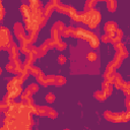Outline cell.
<instances>
[{
    "mask_svg": "<svg viewBox=\"0 0 130 130\" xmlns=\"http://www.w3.org/2000/svg\"><path fill=\"white\" fill-rule=\"evenodd\" d=\"M104 117L106 120L113 123H121V122L128 121L126 113H113L111 111H106L104 113Z\"/></svg>",
    "mask_w": 130,
    "mask_h": 130,
    "instance_id": "1",
    "label": "cell"
},
{
    "mask_svg": "<svg viewBox=\"0 0 130 130\" xmlns=\"http://www.w3.org/2000/svg\"><path fill=\"white\" fill-rule=\"evenodd\" d=\"M94 34L90 30H87V29H84L82 27H77L75 28V32H74V37L75 38H78V39H81L85 42H88L90 43L91 40L94 38Z\"/></svg>",
    "mask_w": 130,
    "mask_h": 130,
    "instance_id": "2",
    "label": "cell"
},
{
    "mask_svg": "<svg viewBox=\"0 0 130 130\" xmlns=\"http://www.w3.org/2000/svg\"><path fill=\"white\" fill-rule=\"evenodd\" d=\"M88 13H89V17H90V21H89V23L87 24L88 25V27L89 28H91V29H93V28H95L96 26H98V24L101 22V20H102V16H101V13H100V11H98L96 9H91V10H89V11H87Z\"/></svg>",
    "mask_w": 130,
    "mask_h": 130,
    "instance_id": "3",
    "label": "cell"
},
{
    "mask_svg": "<svg viewBox=\"0 0 130 130\" xmlns=\"http://www.w3.org/2000/svg\"><path fill=\"white\" fill-rule=\"evenodd\" d=\"M0 35H1V42H0L1 49H3L5 46H7L10 43H13L12 42V37H11L10 31L8 30V28H6L4 26H1V28H0Z\"/></svg>",
    "mask_w": 130,
    "mask_h": 130,
    "instance_id": "4",
    "label": "cell"
},
{
    "mask_svg": "<svg viewBox=\"0 0 130 130\" xmlns=\"http://www.w3.org/2000/svg\"><path fill=\"white\" fill-rule=\"evenodd\" d=\"M22 82H23V78H22L20 75H16L15 77H13V78L7 83L6 88H7V90L9 91L10 89H12V88H14V87H16V86H20V85L22 84Z\"/></svg>",
    "mask_w": 130,
    "mask_h": 130,
    "instance_id": "5",
    "label": "cell"
},
{
    "mask_svg": "<svg viewBox=\"0 0 130 130\" xmlns=\"http://www.w3.org/2000/svg\"><path fill=\"white\" fill-rule=\"evenodd\" d=\"M54 9H55V5H54V0H52V1H49V2H48V3L46 4L45 8H44V16H45L46 18L50 17Z\"/></svg>",
    "mask_w": 130,
    "mask_h": 130,
    "instance_id": "6",
    "label": "cell"
},
{
    "mask_svg": "<svg viewBox=\"0 0 130 130\" xmlns=\"http://www.w3.org/2000/svg\"><path fill=\"white\" fill-rule=\"evenodd\" d=\"M21 92H22L21 86H16V87H14V88L10 89V90L8 91L7 95H8L10 99H12V100H13V99H14V98H16V96L21 95Z\"/></svg>",
    "mask_w": 130,
    "mask_h": 130,
    "instance_id": "7",
    "label": "cell"
},
{
    "mask_svg": "<svg viewBox=\"0 0 130 130\" xmlns=\"http://www.w3.org/2000/svg\"><path fill=\"white\" fill-rule=\"evenodd\" d=\"M104 29H105V31H106L107 34L111 32V31H115V30L117 29V23L114 22V21H108V22L105 24Z\"/></svg>",
    "mask_w": 130,
    "mask_h": 130,
    "instance_id": "8",
    "label": "cell"
},
{
    "mask_svg": "<svg viewBox=\"0 0 130 130\" xmlns=\"http://www.w3.org/2000/svg\"><path fill=\"white\" fill-rule=\"evenodd\" d=\"M20 11H21V13L23 15V19L29 18V16H30V8H29V5L22 4L20 6Z\"/></svg>",
    "mask_w": 130,
    "mask_h": 130,
    "instance_id": "9",
    "label": "cell"
},
{
    "mask_svg": "<svg viewBox=\"0 0 130 130\" xmlns=\"http://www.w3.org/2000/svg\"><path fill=\"white\" fill-rule=\"evenodd\" d=\"M60 35H61V34H60L56 28H54V27L51 28V39L54 41L55 46L61 41V40H60Z\"/></svg>",
    "mask_w": 130,
    "mask_h": 130,
    "instance_id": "10",
    "label": "cell"
},
{
    "mask_svg": "<svg viewBox=\"0 0 130 130\" xmlns=\"http://www.w3.org/2000/svg\"><path fill=\"white\" fill-rule=\"evenodd\" d=\"M122 61H123V57L121 56V54L119 52H116L115 54V57H114V60H113V63H114V68H119L122 64Z\"/></svg>",
    "mask_w": 130,
    "mask_h": 130,
    "instance_id": "11",
    "label": "cell"
},
{
    "mask_svg": "<svg viewBox=\"0 0 130 130\" xmlns=\"http://www.w3.org/2000/svg\"><path fill=\"white\" fill-rule=\"evenodd\" d=\"M13 65H14V71H13V74L20 75V73H21V71H22V65H21V61H20L19 59H16V60H14Z\"/></svg>",
    "mask_w": 130,
    "mask_h": 130,
    "instance_id": "12",
    "label": "cell"
},
{
    "mask_svg": "<svg viewBox=\"0 0 130 130\" xmlns=\"http://www.w3.org/2000/svg\"><path fill=\"white\" fill-rule=\"evenodd\" d=\"M13 28H14V34H15L16 38H17L18 36H20V35H23V34H24V28H23L22 24H21V23H19V22L15 23Z\"/></svg>",
    "mask_w": 130,
    "mask_h": 130,
    "instance_id": "13",
    "label": "cell"
},
{
    "mask_svg": "<svg viewBox=\"0 0 130 130\" xmlns=\"http://www.w3.org/2000/svg\"><path fill=\"white\" fill-rule=\"evenodd\" d=\"M74 32H75V28H73L72 26H69V27H66V29L62 32V37L64 38H68V37H74Z\"/></svg>",
    "mask_w": 130,
    "mask_h": 130,
    "instance_id": "14",
    "label": "cell"
},
{
    "mask_svg": "<svg viewBox=\"0 0 130 130\" xmlns=\"http://www.w3.org/2000/svg\"><path fill=\"white\" fill-rule=\"evenodd\" d=\"M53 27L54 28H56L61 35H62V32L66 29V26H65V24L62 22V21H57V22H55L54 23V25H53Z\"/></svg>",
    "mask_w": 130,
    "mask_h": 130,
    "instance_id": "15",
    "label": "cell"
},
{
    "mask_svg": "<svg viewBox=\"0 0 130 130\" xmlns=\"http://www.w3.org/2000/svg\"><path fill=\"white\" fill-rule=\"evenodd\" d=\"M95 4H96V1H94V0H87L85 2V5H84V11L86 12V11H89V10L93 9Z\"/></svg>",
    "mask_w": 130,
    "mask_h": 130,
    "instance_id": "16",
    "label": "cell"
},
{
    "mask_svg": "<svg viewBox=\"0 0 130 130\" xmlns=\"http://www.w3.org/2000/svg\"><path fill=\"white\" fill-rule=\"evenodd\" d=\"M94 98H95L98 101H100V102H104V101H106L107 95L104 93L103 90H98V91L94 92Z\"/></svg>",
    "mask_w": 130,
    "mask_h": 130,
    "instance_id": "17",
    "label": "cell"
},
{
    "mask_svg": "<svg viewBox=\"0 0 130 130\" xmlns=\"http://www.w3.org/2000/svg\"><path fill=\"white\" fill-rule=\"evenodd\" d=\"M29 7L30 9H39V8H42L43 5L40 1H37V0H30L29 1Z\"/></svg>",
    "mask_w": 130,
    "mask_h": 130,
    "instance_id": "18",
    "label": "cell"
},
{
    "mask_svg": "<svg viewBox=\"0 0 130 130\" xmlns=\"http://www.w3.org/2000/svg\"><path fill=\"white\" fill-rule=\"evenodd\" d=\"M66 83V78L61 76V75H58L56 76V79H55V85L57 86H62L63 84Z\"/></svg>",
    "mask_w": 130,
    "mask_h": 130,
    "instance_id": "19",
    "label": "cell"
},
{
    "mask_svg": "<svg viewBox=\"0 0 130 130\" xmlns=\"http://www.w3.org/2000/svg\"><path fill=\"white\" fill-rule=\"evenodd\" d=\"M107 6H108V10L110 12H114L116 10V7H117V2L114 0L107 1Z\"/></svg>",
    "mask_w": 130,
    "mask_h": 130,
    "instance_id": "20",
    "label": "cell"
},
{
    "mask_svg": "<svg viewBox=\"0 0 130 130\" xmlns=\"http://www.w3.org/2000/svg\"><path fill=\"white\" fill-rule=\"evenodd\" d=\"M47 116L49 118H51V119H55L58 116V114L54 109H52L50 107H47Z\"/></svg>",
    "mask_w": 130,
    "mask_h": 130,
    "instance_id": "21",
    "label": "cell"
},
{
    "mask_svg": "<svg viewBox=\"0 0 130 130\" xmlns=\"http://www.w3.org/2000/svg\"><path fill=\"white\" fill-rule=\"evenodd\" d=\"M55 79H56V76H54V75L46 76V80H45L44 86H48L49 84H55Z\"/></svg>",
    "mask_w": 130,
    "mask_h": 130,
    "instance_id": "22",
    "label": "cell"
},
{
    "mask_svg": "<svg viewBox=\"0 0 130 130\" xmlns=\"http://www.w3.org/2000/svg\"><path fill=\"white\" fill-rule=\"evenodd\" d=\"M121 89L123 90V92H124L125 94L130 95V82H126V81H124L123 84H122Z\"/></svg>",
    "mask_w": 130,
    "mask_h": 130,
    "instance_id": "23",
    "label": "cell"
},
{
    "mask_svg": "<svg viewBox=\"0 0 130 130\" xmlns=\"http://www.w3.org/2000/svg\"><path fill=\"white\" fill-rule=\"evenodd\" d=\"M46 53H47V49H46V47L44 45H42V46H40L38 48V58L44 57L46 55Z\"/></svg>",
    "mask_w": 130,
    "mask_h": 130,
    "instance_id": "24",
    "label": "cell"
},
{
    "mask_svg": "<svg viewBox=\"0 0 130 130\" xmlns=\"http://www.w3.org/2000/svg\"><path fill=\"white\" fill-rule=\"evenodd\" d=\"M89 45H90V47H91L92 49L98 48V47L100 46V39H99L96 36H94V38L91 40V42L89 43Z\"/></svg>",
    "mask_w": 130,
    "mask_h": 130,
    "instance_id": "25",
    "label": "cell"
},
{
    "mask_svg": "<svg viewBox=\"0 0 130 130\" xmlns=\"http://www.w3.org/2000/svg\"><path fill=\"white\" fill-rule=\"evenodd\" d=\"M29 73L32 74L34 76L38 77V76L41 74V70H40V68H38V67H36V66H31V67L29 68Z\"/></svg>",
    "mask_w": 130,
    "mask_h": 130,
    "instance_id": "26",
    "label": "cell"
},
{
    "mask_svg": "<svg viewBox=\"0 0 130 130\" xmlns=\"http://www.w3.org/2000/svg\"><path fill=\"white\" fill-rule=\"evenodd\" d=\"M37 38H38V31H30L28 34V36H27V39L29 40L30 44H32L34 42H36Z\"/></svg>",
    "mask_w": 130,
    "mask_h": 130,
    "instance_id": "27",
    "label": "cell"
},
{
    "mask_svg": "<svg viewBox=\"0 0 130 130\" xmlns=\"http://www.w3.org/2000/svg\"><path fill=\"white\" fill-rule=\"evenodd\" d=\"M37 115H40V116L47 115V107H40V106H38L37 107Z\"/></svg>",
    "mask_w": 130,
    "mask_h": 130,
    "instance_id": "28",
    "label": "cell"
},
{
    "mask_svg": "<svg viewBox=\"0 0 130 130\" xmlns=\"http://www.w3.org/2000/svg\"><path fill=\"white\" fill-rule=\"evenodd\" d=\"M45 47H46V49L48 50V49H52L53 47H55V43H54V41L52 40V39H48V40H46L45 41V43L43 44Z\"/></svg>",
    "mask_w": 130,
    "mask_h": 130,
    "instance_id": "29",
    "label": "cell"
},
{
    "mask_svg": "<svg viewBox=\"0 0 130 130\" xmlns=\"http://www.w3.org/2000/svg\"><path fill=\"white\" fill-rule=\"evenodd\" d=\"M45 80H46V75H45L43 72H41V74L37 77V81H38L40 84H42V85L44 86V84H45Z\"/></svg>",
    "mask_w": 130,
    "mask_h": 130,
    "instance_id": "30",
    "label": "cell"
},
{
    "mask_svg": "<svg viewBox=\"0 0 130 130\" xmlns=\"http://www.w3.org/2000/svg\"><path fill=\"white\" fill-rule=\"evenodd\" d=\"M27 89H28L31 93H35V92H37V91H38L39 86H38V84H36V83H30V84L27 86Z\"/></svg>",
    "mask_w": 130,
    "mask_h": 130,
    "instance_id": "31",
    "label": "cell"
},
{
    "mask_svg": "<svg viewBox=\"0 0 130 130\" xmlns=\"http://www.w3.org/2000/svg\"><path fill=\"white\" fill-rule=\"evenodd\" d=\"M55 47L57 48V50H59V51H63V50H65V49H66L67 45H66V43H65V42L60 41V42H59Z\"/></svg>",
    "mask_w": 130,
    "mask_h": 130,
    "instance_id": "32",
    "label": "cell"
},
{
    "mask_svg": "<svg viewBox=\"0 0 130 130\" xmlns=\"http://www.w3.org/2000/svg\"><path fill=\"white\" fill-rule=\"evenodd\" d=\"M32 93L26 88V89H24V91L21 93V95H20V99H21V101H23V100H25V99H27V98H30V95H31Z\"/></svg>",
    "mask_w": 130,
    "mask_h": 130,
    "instance_id": "33",
    "label": "cell"
},
{
    "mask_svg": "<svg viewBox=\"0 0 130 130\" xmlns=\"http://www.w3.org/2000/svg\"><path fill=\"white\" fill-rule=\"evenodd\" d=\"M96 57H98V55H96L95 52H89V53L87 54V56H86V58H87L89 61H91V62L95 61V60H96Z\"/></svg>",
    "mask_w": 130,
    "mask_h": 130,
    "instance_id": "34",
    "label": "cell"
},
{
    "mask_svg": "<svg viewBox=\"0 0 130 130\" xmlns=\"http://www.w3.org/2000/svg\"><path fill=\"white\" fill-rule=\"evenodd\" d=\"M46 101H47L49 104L53 103V102L55 101V95H54L52 92H49L48 94H46Z\"/></svg>",
    "mask_w": 130,
    "mask_h": 130,
    "instance_id": "35",
    "label": "cell"
},
{
    "mask_svg": "<svg viewBox=\"0 0 130 130\" xmlns=\"http://www.w3.org/2000/svg\"><path fill=\"white\" fill-rule=\"evenodd\" d=\"M118 52L121 54V56L123 57V59H125V58H127V57H128V51H127V49L125 48V46H124L121 50H119Z\"/></svg>",
    "mask_w": 130,
    "mask_h": 130,
    "instance_id": "36",
    "label": "cell"
},
{
    "mask_svg": "<svg viewBox=\"0 0 130 130\" xmlns=\"http://www.w3.org/2000/svg\"><path fill=\"white\" fill-rule=\"evenodd\" d=\"M29 74H30V73H29V70L22 69V71H21V73H20V76L23 78V80H25V79H27V77H28Z\"/></svg>",
    "mask_w": 130,
    "mask_h": 130,
    "instance_id": "37",
    "label": "cell"
},
{
    "mask_svg": "<svg viewBox=\"0 0 130 130\" xmlns=\"http://www.w3.org/2000/svg\"><path fill=\"white\" fill-rule=\"evenodd\" d=\"M103 91H104V93H105L107 96H109V95H111V94H112V91H113V86L110 84V85H109L107 88H105Z\"/></svg>",
    "mask_w": 130,
    "mask_h": 130,
    "instance_id": "38",
    "label": "cell"
},
{
    "mask_svg": "<svg viewBox=\"0 0 130 130\" xmlns=\"http://www.w3.org/2000/svg\"><path fill=\"white\" fill-rule=\"evenodd\" d=\"M39 25H40V27H44L45 26V24H46V21H47V18L45 17V16H42V17H40L39 18Z\"/></svg>",
    "mask_w": 130,
    "mask_h": 130,
    "instance_id": "39",
    "label": "cell"
},
{
    "mask_svg": "<svg viewBox=\"0 0 130 130\" xmlns=\"http://www.w3.org/2000/svg\"><path fill=\"white\" fill-rule=\"evenodd\" d=\"M6 70L8 72H10V73H13V71H14V65H13V63H11V62L7 63L6 64Z\"/></svg>",
    "mask_w": 130,
    "mask_h": 130,
    "instance_id": "40",
    "label": "cell"
},
{
    "mask_svg": "<svg viewBox=\"0 0 130 130\" xmlns=\"http://www.w3.org/2000/svg\"><path fill=\"white\" fill-rule=\"evenodd\" d=\"M101 41L104 42V43H109V42H111V39L108 37V35H104V36H102Z\"/></svg>",
    "mask_w": 130,
    "mask_h": 130,
    "instance_id": "41",
    "label": "cell"
},
{
    "mask_svg": "<svg viewBox=\"0 0 130 130\" xmlns=\"http://www.w3.org/2000/svg\"><path fill=\"white\" fill-rule=\"evenodd\" d=\"M120 41H121V38H119V37H115V38H113V39H111V43L113 44V45H116V44H118V43H120Z\"/></svg>",
    "mask_w": 130,
    "mask_h": 130,
    "instance_id": "42",
    "label": "cell"
},
{
    "mask_svg": "<svg viewBox=\"0 0 130 130\" xmlns=\"http://www.w3.org/2000/svg\"><path fill=\"white\" fill-rule=\"evenodd\" d=\"M123 47H124V45H123L121 42H120V43H118V44H116V45H114V48H115L116 52H118L119 50H121Z\"/></svg>",
    "mask_w": 130,
    "mask_h": 130,
    "instance_id": "43",
    "label": "cell"
},
{
    "mask_svg": "<svg viewBox=\"0 0 130 130\" xmlns=\"http://www.w3.org/2000/svg\"><path fill=\"white\" fill-rule=\"evenodd\" d=\"M58 61H59L60 64H65V62H66V58H65V56H64V55H60L59 58H58Z\"/></svg>",
    "mask_w": 130,
    "mask_h": 130,
    "instance_id": "44",
    "label": "cell"
},
{
    "mask_svg": "<svg viewBox=\"0 0 130 130\" xmlns=\"http://www.w3.org/2000/svg\"><path fill=\"white\" fill-rule=\"evenodd\" d=\"M0 10H1V14H0V19H3V17H4V8H3V6H2V3L0 2Z\"/></svg>",
    "mask_w": 130,
    "mask_h": 130,
    "instance_id": "45",
    "label": "cell"
},
{
    "mask_svg": "<svg viewBox=\"0 0 130 130\" xmlns=\"http://www.w3.org/2000/svg\"><path fill=\"white\" fill-rule=\"evenodd\" d=\"M116 36L119 37V38H122V37H123V31H122L120 28H117V29H116Z\"/></svg>",
    "mask_w": 130,
    "mask_h": 130,
    "instance_id": "46",
    "label": "cell"
},
{
    "mask_svg": "<svg viewBox=\"0 0 130 130\" xmlns=\"http://www.w3.org/2000/svg\"><path fill=\"white\" fill-rule=\"evenodd\" d=\"M125 105H126V107L128 108V110H130V95H128V98L126 99V101H125Z\"/></svg>",
    "mask_w": 130,
    "mask_h": 130,
    "instance_id": "47",
    "label": "cell"
},
{
    "mask_svg": "<svg viewBox=\"0 0 130 130\" xmlns=\"http://www.w3.org/2000/svg\"><path fill=\"white\" fill-rule=\"evenodd\" d=\"M109 85H110V84H109L108 82H106V81H104V82L102 83V89L104 90V89H105V88H107V87H108Z\"/></svg>",
    "mask_w": 130,
    "mask_h": 130,
    "instance_id": "48",
    "label": "cell"
},
{
    "mask_svg": "<svg viewBox=\"0 0 130 130\" xmlns=\"http://www.w3.org/2000/svg\"><path fill=\"white\" fill-rule=\"evenodd\" d=\"M64 130H69V129H64Z\"/></svg>",
    "mask_w": 130,
    "mask_h": 130,
    "instance_id": "49",
    "label": "cell"
}]
</instances>
